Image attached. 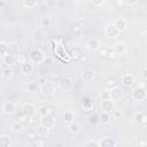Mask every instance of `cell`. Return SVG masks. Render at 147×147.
<instances>
[{
  "label": "cell",
  "mask_w": 147,
  "mask_h": 147,
  "mask_svg": "<svg viewBox=\"0 0 147 147\" xmlns=\"http://www.w3.org/2000/svg\"><path fill=\"white\" fill-rule=\"evenodd\" d=\"M29 59L33 64H40V63L45 62L46 56H45V53L40 48H33L30 51Z\"/></svg>",
  "instance_id": "1"
},
{
  "label": "cell",
  "mask_w": 147,
  "mask_h": 147,
  "mask_svg": "<svg viewBox=\"0 0 147 147\" xmlns=\"http://www.w3.org/2000/svg\"><path fill=\"white\" fill-rule=\"evenodd\" d=\"M54 53L56 54V56H57L59 59H61V60H63V61H69V60L71 59L70 54L67 52V49L64 48V46L61 45V44H56V42H55Z\"/></svg>",
  "instance_id": "2"
},
{
  "label": "cell",
  "mask_w": 147,
  "mask_h": 147,
  "mask_svg": "<svg viewBox=\"0 0 147 147\" xmlns=\"http://www.w3.org/2000/svg\"><path fill=\"white\" fill-rule=\"evenodd\" d=\"M57 84H59V88L62 90L63 92H69V91H71L72 87H74L72 79H71L69 76H63V77H61Z\"/></svg>",
  "instance_id": "3"
},
{
  "label": "cell",
  "mask_w": 147,
  "mask_h": 147,
  "mask_svg": "<svg viewBox=\"0 0 147 147\" xmlns=\"http://www.w3.org/2000/svg\"><path fill=\"white\" fill-rule=\"evenodd\" d=\"M100 110L103 111V113L113 114V111L115 110V101L111 100V99L101 100V103H100Z\"/></svg>",
  "instance_id": "4"
},
{
  "label": "cell",
  "mask_w": 147,
  "mask_h": 147,
  "mask_svg": "<svg viewBox=\"0 0 147 147\" xmlns=\"http://www.w3.org/2000/svg\"><path fill=\"white\" fill-rule=\"evenodd\" d=\"M132 98L136 101H144V100H146V98H147L146 88H142V87H139V86L134 87L132 90Z\"/></svg>",
  "instance_id": "5"
},
{
  "label": "cell",
  "mask_w": 147,
  "mask_h": 147,
  "mask_svg": "<svg viewBox=\"0 0 147 147\" xmlns=\"http://www.w3.org/2000/svg\"><path fill=\"white\" fill-rule=\"evenodd\" d=\"M16 109H17V106H16V103L14 101H5L3 105H2V111L6 115L15 114Z\"/></svg>",
  "instance_id": "6"
},
{
  "label": "cell",
  "mask_w": 147,
  "mask_h": 147,
  "mask_svg": "<svg viewBox=\"0 0 147 147\" xmlns=\"http://www.w3.org/2000/svg\"><path fill=\"white\" fill-rule=\"evenodd\" d=\"M105 32H106L107 37H109L110 39H115V38H117V37L119 36V32H121V31L114 25V23H111V24H108V25L106 26Z\"/></svg>",
  "instance_id": "7"
},
{
  "label": "cell",
  "mask_w": 147,
  "mask_h": 147,
  "mask_svg": "<svg viewBox=\"0 0 147 147\" xmlns=\"http://www.w3.org/2000/svg\"><path fill=\"white\" fill-rule=\"evenodd\" d=\"M44 95H46V96H49V95H53L54 93H55V85H54V83L53 82H47L46 84H44L42 86H41V91H40Z\"/></svg>",
  "instance_id": "8"
},
{
  "label": "cell",
  "mask_w": 147,
  "mask_h": 147,
  "mask_svg": "<svg viewBox=\"0 0 147 147\" xmlns=\"http://www.w3.org/2000/svg\"><path fill=\"white\" fill-rule=\"evenodd\" d=\"M80 77H82L83 82H85V83H91V82H93L94 78H95V72H94V70H92V69H85V70L82 71Z\"/></svg>",
  "instance_id": "9"
},
{
  "label": "cell",
  "mask_w": 147,
  "mask_h": 147,
  "mask_svg": "<svg viewBox=\"0 0 147 147\" xmlns=\"http://www.w3.org/2000/svg\"><path fill=\"white\" fill-rule=\"evenodd\" d=\"M121 83H122L125 87H131V86H133L134 83H136V77H134L133 75H131V74H125V75L122 76Z\"/></svg>",
  "instance_id": "10"
},
{
  "label": "cell",
  "mask_w": 147,
  "mask_h": 147,
  "mask_svg": "<svg viewBox=\"0 0 147 147\" xmlns=\"http://www.w3.org/2000/svg\"><path fill=\"white\" fill-rule=\"evenodd\" d=\"M40 124L48 127V129H52L54 127L55 125V119H54V116L53 115H46V116H41V119H40Z\"/></svg>",
  "instance_id": "11"
},
{
  "label": "cell",
  "mask_w": 147,
  "mask_h": 147,
  "mask_svg": "<svg viewBox=\"0 0 147 147\" xmlns=\"http://www.w3.org/2000/svg\"><path fill=\"white\" fill-rule=\"evenodd\" d=\"M109 91H110V99H111V100H114V101H119V100H122V98H123V91H122L119 87L114 86V87H111Z\"/></svg>",
  "instance_id": "12"
},
{
  "label": "cell",
  "mask_w": 147,
  "mask_h": 147,
  "mask_svg": "<svg viewBox=\"0 0 147 147\" xmlns=\"http://www.w3.org/2000/svg\"><path fill=\"white\" fill-rule=\"evenodd\" d=\"M45 32L42 29H36L32 32V40L34 42H42L45 40Z\"/></svg>",
  "instance_id": "13"
},
{
  "label": "cell",
  "mask_w": 147,
  "mask_h": 147,
  "mask_svg": "<svg viewBox=\"0 0 147 147\" xmlns=\"http://www.w3.org/2000/svg\"><path fill=\"white\" fill-rule=\"evenodd\" d=\"M86 47H87L88 51H91V52H95V51H99V48L101 47V44H100V41H99L98 39H95V38H91V39L87 40V42H86Z\"/></svg>",
  "instance_id": "14"
},
{
  "label": "cell",
  "mask_w": 147,
  "mask_h": 147,
  "mask_svg": "<svg viewBox=\"0 0 147 147\" xmlns=\"http://www.w3.org/2000/svg\"><path fill=\"white\" fill-rule=\"evenodd\" d=\"M80 108H82V110H83L84 113H91V111L93 110V108H94V103H93V101H92L91 99L86 98V99H84V100L82 101Z\"/></svg>",
  "instance_id": "15"
},
{
  "label": "cell",
  "mask_w": 147,
  "mask_h": 147,
  "mask_svg": "<svg viewBox=\"0 0 147 147\" xmlns=\"http://www.w3.org/2000/svg\"><path fill=\"white\" fill-rule=\"evenodd\" d=\"M22 111L24 113V114H26V115H29L30 117H33L34 115H36V107H34V105H32V103H25V105H23L22 106Z\"/></svg>",
  "instance_id": "16"
},
{
  "label": "cell",
  "mask_w": 147,
  "mask_h": 147,
  "mask_svg": "<svg viewBox=\"0 0 147 147\" xmlns=\"http://www.w3.org/2000/svg\"><path fill=\"white\" fill-rule=\"evenodd\" d=\"M21 72L23 74V75H31L32 72H33V70H34V68H33V63L31 62V61H28L26 63H24V64H22L21 65Z\"/></svg>",
  "instance_id": "17"
},
{
  "label": "cell",
  "mask_w": 147,
  "mask_h": 147,
  "mask_svg": "<svg viewBox=\"0 0 147 147\" xmlns=\"http://www.w3.org/2000/svg\"><path fill=\"white\" fill-rule=\"evenodd\" d=\"M113 49L118 54V55H122L126 52V45L123 42V41H116L113 46Z\"/></svg>",
  "instance_id": "18"
},
{
  "label": "cell",
  "mask_w": 147,
  "mask_h": 147,
  "mask_svg": "<svg viewBox=\"0 0 147 147\" xmlns=\"http://www.w3.org/2000/svg\"><path fill=\"white\" fill-rule=\"evenodd\" d=\"M2 62H3V64H6V67H13L16 64V56L8 53L7 55H5L2 57Z\"/></svg>",
  "instance_id": "19"
},
{
  "label": "cell",
  "mask_w": 147,
  "mask_h": 147,
  "mask_svg": "<svg viewBox=\"0 0 147 147\" xmlns=\"http://www.w3.org/2000/svg\"><path fill=\"white\" fill-rule=\"evenodd\" d=\"M100 146H101V147H115V146H116V141H115L113 138L106 136V137H103V138L101 139Z\"/></svg>",
  "instance_id": "20"
},
{
  "label": "cell",
  "mask_w": 147,
  "mask_h": 147,
  "mask_svg": "<svg viewBox=\"0 0 147 147\" xmlns=\"http://www.w3.org/2000/svg\"><path fill=\"white\" fill-rule=\"evenodd\" d=\"M8 53L11 55H18L21 53V47L16 42H8Z\"/></svg>",
  "instance_id": "21"
},
{
  "label": "cell",
  "mask_w": 147,
  "mask_h": 147,
  "mask_svg": "<svg viewBox=\"0 0 147 147\" xmlns=\"http://www.w3.org/2000/svg\"><path fill=\"white\" fill-rule=\"evenodd\" d=\"M40 26H41L44 30L51 29V26H52V18H51L49 16H44V17H41V20H40Z\"/></svg>",
  "instance_id": "22"
},
{
  "label": "cell",
  "mask_w": 147,
  "mask_h": 147,
  "mask_svg": "<svg viewBox=\"0 0 147 147\" xmlns=\"http://www.w3.org/2000/svg\"><path fill=\"white\" fill-rule=\"evenodd\" d=\"M11 141H10V137L6 133L0 134V146L2 147H10Z\"/></svg>",
  "instance_id": "23"
},
{
  "label": "cell",
  "mask_w": 147,
  "mask_h": 147,
  "mask_svg": "<svg viewBox=\"0 0 147 147\" xmlns=\"http://www.w3.org/2000/svg\"><path fill=\"white\" fill-rule=\"evenodd\" d=\"M26 90H28V92H30V93H38L39 91H41V87H40V85L36 82V83H29L28 84V87H26Z\"/></svg>",
  "instance_id": "24"
},
{
  "label": "cell",
  "mask_w": 147,
  "mask_h": 147,
  "mask_svg": "<svg viewBox=\"0 0 147 147\" xmlns=\"http://www.w3.org/2000/svg\"><path fill=\"white\" fill-rule=\"evenodd\" d=\"M10 130H11V132H14V133H20V132H22V130H23V123H21L20 121L13 122L11 125H10Z\"/></svg>",
  "instance_id": "25"
},
{
  "label": "cell",
  "mask_w": 147,
  "mask_h": 147,
  "mask_svg": "<svg viewBox=\"0 0 147 147\" xmlns=\"http://www.w3.org/2000/svg\"><path fill=\"white\" fill-rule=\"evenodd\" d=\"M63 121H64L65 123H68V124L72 123V122L75 121V114H74L71 110L64 111V114H63Z\"/></svg>",
  "instance_id": "26"
},
{
  "label": "cell",
  "mask_w": 147,
  "mask_h": 147,
  "mask_svg": "<svg viewBox=\"0 0 147 147\" xmlns=\"http://www.w3.org/2000/svg\"><path fill=\"white\" fill-rule=\"evenodd\" d=\"M114 25H115L119 31H123V30L126 28L127 23H126V21L123 20V18H117V20L114 21Z\"/></svg>",
  "instance_id": "27"
},
{
  "label": "cell",
  "mask_w": 147,
  "mask_h": 147,
  "mask_svg": "<svg viewBox=\"0 0 147 147\" xmlns=\"http://www.w3.org/2000/svg\"><path fill=\"white\" fill-rule=\"evenodd\" d=\"M144 116H145V113H142V111H137V113H134V114H133V117H132L133 123H137V124H142Z\"/></svg>",
  "instance_id": "28"
},
{
  "label": "cell",
  "mask_w": 147,
  "mask_h": 147,
  "mask_svg": "<svg viewBox=\"0 0 147 147\" xmlns=\"http://www.w3.org/2000/svg\"><path fill=\"white\" fill-rule=\"evenodd\" d=\"M68 131H69L70 133H72V134H77V133L80 132V126H79V124L72 122V123H70V124L68 125Z\"/></svg>",
  "instance_id": "29"
},
{
  "label": "cell",
  "mask_w": 147,
  "mask_h": 147,
  "mask_svg": "<svg viewBox=\"0 0 147 147\" xmlns=\"http://www.w3.org/2000/svg\"><path fill=\"white\" fill-rule=\"evenodd\" d=\"M48 133H49V129L48 127H46V126H44L41 124L37 127V134L39 137H46V136H48Z\"/></svg>",
  "instance_id": "30"
},
{
  "label": "cell",
  "mask_w": 147,
  "mask_h": 147,
  "mask_svg": "<svg viewBox=\"0 0 147 147\" xmlns=\"http://www.w3.org/2000/svg\"><path fill=\"white\" fill-rule=\"evenodd\" d=\"M37 5H38V0H23V6L25 8L32 9V8L37 7Z\"/></svg>",
  "instance_id": "31"
},
{
  "label": "cell",
  "mask_w": 147,
  "mask_h": 147,
  "mask_svg": "<svg viewBox=\"0 0 147 147\" xmlns=\"http://www.w3.org/2000/svg\"><path fill=\"white\" fill-rule=\"evenodd\" d=\"M99 121H100L102 124H108V123L110 122V114L101 111V115H100V117H99Z\"/></svg>",
  "instance_id": "32"
},
{
  "label": "cell",
  "mask_w": 147,
  "mask_h": 147,
  "mask_svg": "<svg viewBox=\"0 0 147 147\" xmlns=\"http://www.w3.org/2000/svg\"><path fill=\"white\" fill-rule=\"evenodd\" d=\"M7 54H8V44L5 41H1L0 42V55L1 57H3Z\"/></svg>",
  "instance_id": "33"
},
{
  "label": "cell",
  "mask_w": 147,
  "mask_h": 147,
  "mask_svg": "<svg viewBox=\"0 0 147 147\" xmlns=\"http://www.w3.org/2000/svg\"><path fill=\"white\" fill-rule=\"evenodd\" d=\"M13 69H11V67H6V68H3L2 69V72H1V77L2 78H9L11 75H13Z\"/></svg>",
  "instance_id": "34"
},
{
  "label": "cell",
  "mask_w": 147,
  "mask_h": 147,
  "mask_svg": "<svg viewBox=\"0 0 147 147\" xmlns=\"http://www.w3.org/2000/svg\"><path fill=\"white\" fill-rule=\"evenodd\" d=\"M39 113H40V115H41V116H46V115H52V114H53V110H52V108H51V107L42 106V107L40 108Z\"/></svg>",
  "instance_id": "35"
},
{
  "label": "cell",
  "mask_w": 147,
  "mask_h": 147,
  "mask_svg": "<svg viewBox=\"0 0 147 147\" xmlns=\"http://www.w3.org/2000/svg\"><path fill=\"white\" fill-rule=\"evenodd\" d=\"M28 62V57L25 56V55H23V54H18V55H16V64H20V65H22V64H24V63H26Z\"/></svg>",
  "instance_id": "36"
},
{
  "label": "cell",
  "mask_w": 147,
  "mask_h": 147,
  "mask_svg": "<svg viewBox=\"0 0 147 147\" xmlns=\"http://www.w3.org/2000/svg\"><path fill=\"white\" fill-rule=\"evenodd\" d=\"M30 118H31V117H30L29 115H26V114H24V113L22 111V114H20V115H18V118H17V119H18L21 123L26 124V123H29V122H30Z\"/></svg>",
  "instance_id": "37"
},
{
  "label": "cell",
  "mask_w": 147,
  "mask_h": 147,
  "mask_svg": "<svg viewBox=\"0 0 147 147\" xmlns=\"http://www.w3.org/2000/svg\"><path fill=\"white\" fill-rule=\"evenodd\" d=\"M98 52H99V55H100L102 59H108V52H109V48L100 47Z\"/></svg>",
  "instance_id": "38"
},
{
  "label": "cell",
  "mask_w": 147,
  "mask_h": 147,
  "mask_svg": "<svg viewBox=\"0 0 147 147\" xmlns=\"http://www.w3.org/2000/svg\"><path fill=\"white\" fill-rule=\"evenodd\" d=\"M45 145H46V141L44 138H36L33 141V146L36 147H44Z\"/></svg>",
  "instance_id": "39"
},
{
  "label": "cell",
  "mask_w": 147,
  "mask_h": 147,
  "mask_svg": "<svg viewBox=\"0 0 147 147\" xmlns=\"http://www.w3.org/2000/svg\"><path fill=\"white\" fill-rule=\"evenodd\" d=\"M70 56H71V59H74V60H79V59L83 56V54H82L78 49H72L71 53H70Z\"/></svg>",
  "instance_id": "40"
},
{
  "label": "cell",
  "mask_w": 147,
  "mask_h": 147,
  "mask_svg": "<svg viewBox=\"0 0 147 147\" xmlns=\"http://www.w3.org/2000/svg\"><path fill=\"white\" fill-rule=\"evenodd\" d=\"M117 57H118V54H117L113 48H110L109 52H108V59H109L110 61H114V60H116Z\"/></svg>",
  "instance_id": "41"
},
{
  "label": "cell",
  "mask_w": 147,
  "mask_h": 147,
  "mask_svg": "<svg viewBox=\"0 0 147 147\" xmlns=\"http://www.w3.org/2000/svg\"><path fill=\"white\" fill-rule=\"evenodd\" d=\"M123 116H124V113H123V110H119V109H117V110H114V111H113V117H114L115 119H121Z\"/></svg>",
  "instance_id": "42"
},
{
  "label": "cell",
  "mask_w": 147,
  "mask_h": 147,
  "mask_svg": "<svg viewBox=\"0 0 147 147\" xmlns=\"http://www.w3.org/2000/svg\"><path fill=\"white\" fill-rule=\"evenodd\" d=\"M100 146V142H98L96 140H87L85 142V147H99Z\"/></svg>",
  "instance_id": "43"
},
{
  "label": "cell",
  "mask_w": 147,
  "mask_h": 147,
  "mask_svg": "<svg viewBox=\"0 0 147 147\" xmlns=\"http://www.w3.org/2000/svg\"><path fill=\"white\" fill-rule=\"evenodd\" d=\"M100 98H101V100H106V99H110V91H107V90H105V91H102V92L100 93Z\"/></svg>",
  "instance_id": "44"
},
{
  "label": "cell",
  "mask_w": 147,
  "mask_h": 147,
  "mask_svg": "<svg viewBox=\"0 0 147 147\" xmlns=\"http://www.w3.org/2000/svg\"><path fill=\"white\" fill-rule=\"evenodd\" d=\"M47 82H48V80H47V78H46L45 76H39V77L37 78V83L40 85V87H41L44 84H46Z\"/></svg>",
  "instance_id": "45"
},
{
  "label": "cell",
  "mask_w": 147,
  "mask_h": 147,
  "mask_svg": "<svg viewBox=\"0 0 147 147\" xmlns=\"http://www.w3.org/2000/svg\"><path fill=\"white\" fill-rule=\"evenodd\" d=\"M125 5H126L125 3V0H115V6L117 8H119V9H123Z\"/></svg>",
  "instance_id": "46"
},
{
  "label": "cell",
  "mask_w": 147,
  "mask_h": 147,
  "mask_svg": "<svg viewBox=\"0 0 147 147\" xmlns=\"http://www.w3.org/2000/svg\"><path fill=\"white\" fill-rule=\"evenodd\" d=\"M137 84H138L137 86L142 87V88H146V86H147V80H146V79H144V78H141V79H139V80H138V83H137Z\"/></svg>",
  "instance_id": "47"
},
{
  "label": "cell",
  "mask_w": 147,
  "mask_h": 147,
  "mask_svg": "<svg viewBox=\"0 0 147 147\" xmlns=\"http://www.w3.org/2000/svg\"><path fill=\"white\" fill-rule=\"evenodd\" d=\"M115 84H116V83H115V79H114V78H108V79H107V82H106V85H107V86H109L110 88H111V87H114V86H115Z\"/></svg>",
  "instance_id": "48"
},
{
  "label": "cell",
  "mask_w": 147,
  "mask_h": 147,
  "mask_svg": "<svg viewBox=\"0 0 147 147\" xmlns=\"http://www.w3.org/2000/svg\"><path fill=\"white\" fill-rule=\"evenodd\" d=\"M90 1H91V3H92L93 6L98 7V6H101L106 0H90Z\"/></svg>",
  "instance_id": "49"
},
{
  "label": "cell",
  "mask_w": 147,
  "mask_h": 147,
  "mask_svg": "<svg viewBox=\"0 0 147 147\" xmlns=\"http://www.w3.org/2000/svg\"><path fill=\"white\" fill-rule=\"evenodd\" d=\"M140 75H141V78H144V79H146V80H147V67H146V68H144V69L141 70Z\"/></svg>",
  "instance_id": "50"
},
{
  "label": "cell",
  "mask_w": 147,
  "mask_h": 147,
  "mask_svg": "<svg viewBox=\"0 0 147 147\" xmlns=\"http://www.w3.org/2000/svg\"><path fill=\"white\" fill-rule=\"evenodd\" d=\"M125 3L127 6H136L138 3V0H125Z\"/></svg>",
  "instance_id": "51"
},
{
  "label": "cell",
  "mask_w": 147,
  "mask_h": 147,
  "mask_svg": "<svg viewBox=\"0 0 147 147\" xmlns=\"http://www.w3.org/2000/svg\"><path fill=\"white\" fill-rule=\"evenodd\" d=\"M98 121H99V119H98V117H96V116H95V115H94V116H93V117H92V116H90V117H88V122H90V123H91V124H92V123H93V124H94V123H96V122H98Z\"/></svg>",
  "instance_id": "52"
},
{
  "label": "cell",
  "mask_w": 147,
  "mask_h": 147,
  "mask_svg": "<svg viewBox=\"0 0 147 147\" xmlns=\"http://www.w3.org/2000/svg\"><path fill=\"white\" fill-rule=\"evenodd\" d=\"M139 145H141V146H144V145H147V141H145V140H141V141H139Z\"/></svg>",
  "instance_id": "53"
},
{
  "label": "cell",
  "mask_w": 147,
  "mask_h": 147,
  "mask_svg": "<svg viewBox=\"0 0 147 147\" xmlns=\"http://www.w3.org/2000/svg\"><path fill=\"white\" fill-rule=\"evenodd\" d=\"M75 1H78V0H75Z\"/></svg>",
  "instance_id": "54"
}]
</instances>
